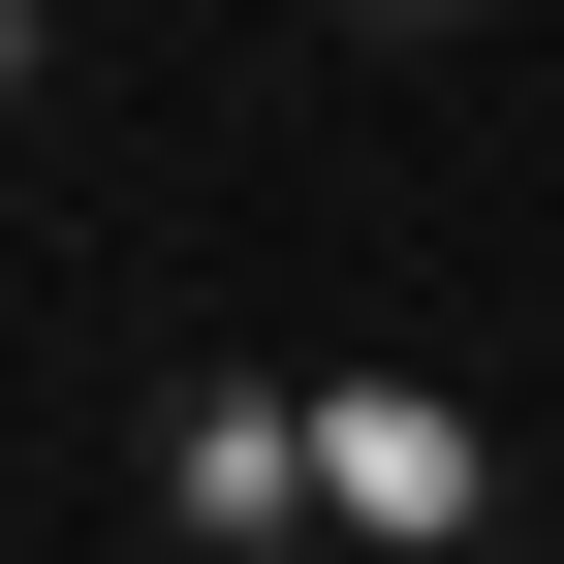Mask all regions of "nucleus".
I'll return each instance as SVG.
<instances>
[{
  "label": "nucleus",
  "mask_w": 564,
  "mask_h": 564,
  "mask_svg": "<svg viewBox=\"0 0 564 564\" xmlns=\"http://www.w3.org/2000/svg\"><path fill=\"white\" fill-rule=\"evenodd\" d=\"M314 32H502V0H314Z\"/></svg>",
  "instance_id": "nucleus-1"
}]
</instances>
